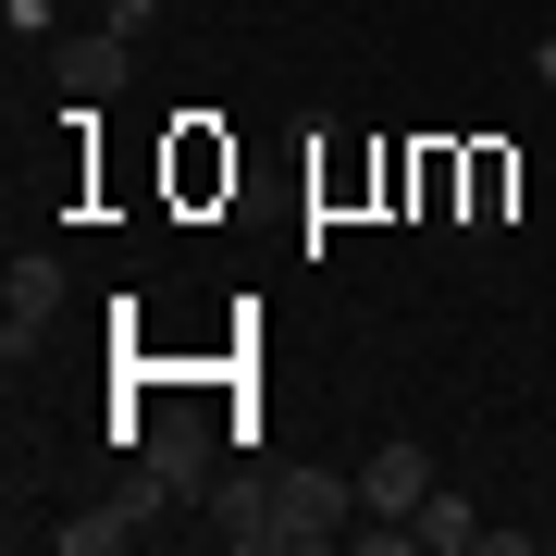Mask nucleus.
Listing matches in <instances>:
<instances>
[{
    "mask_svg": "<svg viewBox=\"0 0 556 556\" xmlns=\"http://www.w3.org/2000/svg\"><path fill=\"white\" fill-rule=\"evenodd\" d=\"M408 532H420V556H470V544H495V519H482L470 495H457V482H433V495H420V519H408Z\"/></svg>",
    "mask_w": 556,
    "mask_h": 556,
    "instance_id": "7",
    "label": "nucleus"
},
{
    "mask_svg": "<svg viewBox=\"0 0 556 556\" xmlns=\"http://www.w3.org/2000/svg\"><path fill=\"white\" fill-rule=\"evenodd\" d=\"M532 75H544V87H556V25H544V38H532Z\"/></svg>",
    "mask_w": 556,
    "mask_h": 556,
    "instance_id": "10",
    "label": "nucleus"
},
{
    "mask_svg": "<svg viewBox=\"0 0 556 556\" xmlns=\"http://www.w3.org/2000/svg\"><path fill=\"white\" fill-rule=\"evenodd\" d=\"M62 321V260L50 248H13V273H0V358L25 371V346H38Z\"/></svg>",
    "mask_w": 556,
    "mask_h": 556,
    "instance_id": "3",
    "label": "nucleus"
},
{
    "mask_svg": "<svg viewBox=\"0 0 556 556\" xmlns=\"http://www.w3.org/2000/svg\"><path fill=\"white\" fill-rule=\"evenodd\" d=\"M358 519V470H248L236 507H223V544L236 556H321L346 544Z\"/></svg>",
    "mask_w": 556,
    "mask_h": 556,
    "instance_id": "1",
    "label": "nucleus"
},
{
    "mask_svg": "<svg viewBox=\"0 0 556 556\" xmlns=\"http://www.w3.org/2000/svg\"><path fill=\"white\" fill-rule=\"evenodd\" d=\"M161 507H174V495H161V482L137 470V482H124V495L75 507V519H50V544H62V556H112V544H149V532H161Z\"/></svg>",
    "mask_w": 556,
    "mask_h": 556,
    "instance_id": "2",
    "label": "nucleus"
},
{
    "mask_svg": "<svg viewBox=\"0 0 556 556\" xmlns=\"http://www.w3.org/2000/svg\"><path fill=\"white\" fill-rule=\"evenodd\" d=\"M137 433H149V482L161 495H199L211 482V420H137Z\"/></svg>",
    "mask_w": 556,
    "mask_h": 556,
    "instance_id": "6",
    "label": "nucleus"
},
{
    "mask_svg": "<svg viewBox=\"0 0 556 556\" xmlns=\"http://www.w3.org/2000/svg\"><path fill=\"white\" fill-rule=\"evenodd\" d=\"M124 62H137V38H112V25H87V38H62L50 50V75H62V100H112V87H124Z\"/></svg>",
    "mask_w": 556,
    "mask_h": 556,
    "instance_id": "5",
    "label": "nucleus"
},
{
    "mask_svg": "<svg viewBox=\"0 0 556 556\" xmlns=\"http://www.w3.org/2000/svg\"><path fill=\"white\" fill-rule=\"evenodd\" d=\"M100 25H112V38H149V25H161V0H112Z\"/></svg>",
    "mask_w": 556,
    "mask_h": 556,
    "instance_id": "8",
    "label": "nucleus"
},
{
    "mask_svg": "<svg viewBox=\"0 0 556 556\" xmlns=\"http://www.w3.org/2000/svg\"><path fill=\"white\" fill-rule=\"evenodd\" d=\"M420 495H433V457H420L408 433L358 457V507H371V519H420Z\"/></svg>",
    "mask_w": 556,
    "mask_h": 556,
    "instance_id": "4",
    "label": "nucleus"
},
{
    "mask_svg": "<svg viewBox=\"0 0 556 556\" xmlns=\"http://www.w3.org/2000/svg\"><path fill=\"white\" fill-rule=\"evenodd\" d=\"M0 25H13V38H50V0H0Z\"/></svg>",
    "mask_w": 556,
    "mask_h": 556,
    "instance_id": "9",
    "label": "nucleus"
}]
</instances>
